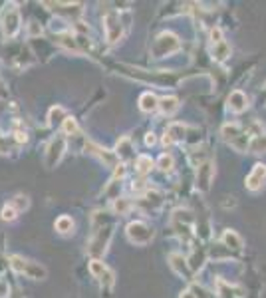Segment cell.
I'll return each mask as SVG.
<instances>
[{
  "label": "cell",
  "instance_id": "cell-1",
  "mask_svg": "<svg viewBox=\"0 0 266 298\" xmlns=\"http://www.w3.org/2000/svg\"><path fill=\"white\" fill-rule=\"evenodd\" d=\"M104 213H95L93 215V233L88 242V253L98 259L107 251V244L113 237V223L109 221V217H102Z\"/></svg>",
  "mask_w": 266,
  "mask_h": 298
},
{
  "label": "cell",
  "instance_id": "cell-2",
  "mask_svg": "<svg viewBox=\"0 0 266 298\" xmlns=\"http://www.w3.org/2000/svg\"><path fill=\"white\" fill-rule=\"evenodd\" d=\"M10 266L16 270L18 275H24V277H28V279H32V280H44L48 277L46 266H42L40 262L22 259V257H18V255L10 257Z\"/></svg>",
  "mask_w": 266,
  "mask_h": 298
},
{
  "label": "cell",
  "instance_id": "cell-3",
  "mask_svg": "<svg viewBox=\"0 0 266 298\" xmlns=\"http://www.w3.org/2000/svg\"><path fill=\"white\" fill-rule=\"evenodd\" d=\"M0 26H2V32H4V36L8 38V40L16 38V34L20 32V26H22L18 4L10 2V4L4 6V10L0 14Z\"/></svg>",
  "mask_w": 266,
  "mask_h": 298
},
{
  "label": "cell",
  "instance_id": "cell-4",
  "mask_svg": "<svg viewBox=\"0 0 266 298\" xmlns=\"http://www.w3.org/2000/svg\"><path fill=\"white\" fill-rule=\"evenodd\" d=\"M89 272L98 279L100 282V288H102V294H106V298L111 296V288H113V282H115V277H113V270L104 264L100 259H91L89 261Z\"/></svg>",
  "mask_w": 266,
  "mask_h": 298
},
{
  "label": "cell",
  "instance_id": "cell-5",
  "mask_svg": "<svg viewBox=\"0 0 266 298\" xmlns=\"http://www.w3.org/2000/svg\"><path fill=\"white\" fill-rule=\"evenodd\" d=\"M181 48V42L173 32H163L155 38L153 46H151V56L153 58H165L171 56L173 52H177Z\"/></svg>",
  "mask_w": 266,
  "mask_h": 298
},
{
  "label": "cell",
  "instance_id": "cell-6",
  "mask_svg": "<svg viewBox=\"0 0 266 298\" xmlns=\"http://www.w3.org/2000/svg\"><path fill=\"white\" fill-rule=\"evenodd\" d=\"M64 151H66V137L64 135H56L52 141L48 143V147H46L44 165L48 169H54L60 163V159L64 157Z\"/></svg>",
  "mask_w": 266,
  "mask_h": 298
},
{
  "label": "cell",
  "instance_id": "cell-7",
  "mask_svg": "<svg viewBox=\"0 0 266 298\" xmlns=\"http://www.w3.org/2000/svg\"><path fill=\"white\" fill-rule=\"evenodd\" d=\"M127 239L135 244H147L153 239V229L149 225H145L143 221H133L127 225Z\"/></svg>",
  "mask_w": 266,
  "mask_h": 298
},
{
  "label": "cell",
  "instance_id": "cell-8",
  "mask_svg": "<svg viewBox=\"0 0 266 298\" xmlns=\"http://www.w3.org/2000/svg\"><path fill=\"white\" fill-rule=\"evenodd\" d=\"M104 32H106V40L109 44L117 42L119 38L124 36V24L117 12H107L106 18H104Z\"/></svg>",
  "mask_w": 266,
  "mask_h": 298
},
{
  "label": "cell",
  "instance_id": "cell-9",
  "mask_svg": "<svg viewBox=\"0 0 266 298\" xmlns=\"http://www.w3.org/2000/svg\"><path fill=\"white\" fill-rule=\"evenodd\" d=\"M223 137H225L234 149H238V151H245L250 143V139L243 133V130H240L236 123H227V126H223Z\"/></svg>",
  "mask_w": 266,
  "mask_h": 298
},
{
  "label": "cell",
  "instance_id": "cell-10",
  "mask_svg": "<svg viewBox=\"0 0 266 298\" xmlns=\"http://www.w3.org/2000/svg\"><path fill=\"white\" fill-rule=\"evenodd\" d=\"M86 149H88L91 155H95L100 161H104L107 167H117V155H115V151H109V149L102 147L98 143H91V141L86 143Z\"/></svg>",
  "mask_w": 266,
  "mask_h": 298
},
{
  "label": "cell",
  "instance_id": "cell-11",
  "mask_svg": "<svg viewBox=\"0 0 266 298\" xmlns=\"http://www.w3.org/2000/svg\"><path fill=\"white\" fill-rule=\"evenodd\" d=\"M214 177V167L213 163H203L199 167V173H197V189L199 191H209L211 189V183H213Z\"/></svg>",
  "mask_w": 266,
  "mask_h": 298
},
{
  "label": "cell",
  "instance_id": "cell-12",
  "mask_svg": "<svg viewBox=\"0 0 266 298\" xmlns=\"http://www.w3.org/2000/svg\"><path fill=\"white\" fill-rule=\"evenodd\" d=\"M264 183H266V165L258 163V165H254L252 171L249 173V177H247V187H249L250 191H258V189H262Z\"/></svg>",
  "mask_w": 266,
  "mask_h": 298
},
{
  "label": "cell",
  "instance_id": "cell-13",
  "mask_svg": "<svg viewBox=\"0 0 266 298\" xmlns=\"http://www.w3.org/2000/svg\"><path fill=\"white\" fill-rule=\"evenodd\" d=\"M187 137V128L183 123H171L167 131H165V137H163V143L165 145H173V143H179Z\"/></svg>",
  "mask_w": 266,
  "mask_h": 298
},
{
  "label": "cell",
  "instance_id": "cell-14",
  "mask_svg": "<svg viewBox=\"0 0 266 298\" xmlns=\"http://www.w3.org/2000/svg\"><path fill=\"white\" fill-rule=\"evenodd\" d=\"M44 6H48L56 14H66V16H74L82 12V4H70V2H44Z\"/></svg>",
  "mask_w": 266,
  "mask_h": 298
},
{
  "label": "cell",
  "instance_id": "cell-15",
  "mask_svg": "<svg viewBox=\"0 0 266 298\" xmlns=\"http://www.w3.org/2000/svg\"><path fill=\"white\" fill-rule=\"evenodd\" d=\"M169 262H171V266H173V270L177 272L179 277H185L187 280H191V277H193V270L189 268V264H187V261L181 257V255H177V253H173L171 257H169Z\"/></svg>",
  "mask_w": 266,
  "mask_h": 298
},
{
  "label": "cell",
  "instance_id": "cell-16",
  "mask_svg": "<svg viewBox=\"0 0 266 298\" xmlns=\"http://www.w3.org/2000/svg\"><path fill=\"white\" fill-rule=\"evenodd\" d=\"M247 106H249V100H247V95L240 92V90H234V92L229 95V110L234 113H240L247 110Z\"/></svg>",
  "mask_w": 266,
  "mask_h": 298
},
{
  "label": "cell",
  "instance_id": "cell-17",
  "mask_svg": "<svg viewBox=\"0 0 266 298\" xmlns=\"http://www.w3.org/2000/svg\"><path fill=\"white\" fill-rule=\"evenodd\" d=\"M54 229H56V231H58L60 235L68 237V235H74L76 223H74V219H71L70 215H62V217H58V219H56V223H54Z\"/></svg>",
  "mask_w": 266,
  "mask_h": 298
},
{
  "label": "cell",
  "instance_id": "cell-18",
  "mask_svg": "<svg viewBox=\"0 0 266 298\" xmlns=\"http://www.w3.org/2000/svg\"><path fill=\"white\" fill-rule=\"evenodd\" d=\"M68 119V113H66V110L62 108V106H54V108H50V112H48V126L50 128H62V123Z\"/></svg>",
  "mask_w": 266,
  "mask_h": 298
},
{
  "label": "cell",
  "instance_id": "cell-19",
  "mask_svg": "<svg viewBox=\"0 0 266 298\" xmlns=\"http://www.w3.org/2000/svg\"><path fill=\"white\" fill-rule=\"evenodd\" d=\"M139 108H141V112L145 113H153L159 110V100L155 97V93L151 92H145L139 97Z\"/></svg>",
  "mask_w": 266,
  "mask_h": 298
},
{
  "label": "cell",
  "instance_id": "cell-20",
  "mask_svg": "<svg viewBox=\"0 0 266 298\" xmlns=\"http://www.w3.org/2000/svg\"><path fill=\"white\" fill-rule=\"evenodd\" d=\"M115 155H117L119 159H129V157L133 155V143H131L129 137H122V139L117 141V145H115Z\"/></svg>",
  "mask_w": 266,
  "mask_h": 298
},
{
  "label": "cell",
  "instance_id": "cell-21",
  "mask_svg": "<svg viewBox=\"0 0 266 298\" xmlns=\"http://www.w3.org/2000/svg\"><path fill=\"white\" fill-rule=\"evenodd\" d=\"M177 110H179V100L177 97L167 95V97L159 100V112L163 113V115H173Z\"/></svg>",
  "mask_w": 266,
  "mask_h": 298
},
{
  "label": "cell",
  "instance_id": "cell-22",
  "mask_svg": "<svg viewBox=\"0 0 266 298\" xmlns=\"http://www.w3.org/2000/svg\"><path fill=\"white\" fill-rule=\"evenodd\" d=\"M249 149L252 153H266V135L264 133H256L250 137Z\"/></svg>",
  "mask_w": 266,
  "mask_h": 298
},
{
  "label": "cell",
  "instance_id": "cell-23",
  "mask_svg": "<svg viewBox=\"0 0 266 298\" xmlns=\"http://www.w3.org/2000/svg\"><path fill=\"white\" fill-rule=\"evenodd\" d=\"M229 56H231V46H229L225 40L213 46V58H214V60L223 62V60H227Z\"/></svg>",
  "mask_w": 266,
  "mask_h": 298
},
{
  "label": "cell",
  "instance_id": "cell-24",
  "mask_svg": "<svg viewBox=\"0 0 266 298\" xmlns=\"http://www.w3.org/2000/svg\"><path fill=\"white\" fill-rule=\"evenodd\" d=\"M223 242H225L227 246H232V249H243V239H240L234 231H227V233L223 235Z\"/></svg>",
  "mask_w": 266,
  "mask_h": 298
},
{
  "label": "cell",
  "instance_id": "cell-25",
  "mask_svg": "<svg viewBox=\"0 0 266 298\" xmlns=\"http://www.w3.org/2000/svg\"><path fill=\"white\" fill-rule=\"evenodd\" d=\"M151 169H153V159H151L149 155H139V157H137V171H139L141 175H147Z\"/></svg>",
  "mask_w": 266,
  "mask_h": 298
},
{
  "label": "cell",
  "instance_id": "cell-26",
  "mask_svg": "<svg viewBox=\"0 0 266 298\" xmlns=\"http://www.w3.org/2000/svg\"><path fill=\"white\" fill-rule=\"evenodd\" d=\"M131 201L129 199H125V197H117L115 201H113V209H115V213L117 215H125L129 209H131Z\"/></svg>",
  "mask_w": 266,
  "mask_h": 298
},
{
  "label": "cell",
  "instance_id": "cell-27",
  "mask_svg": "<svg viewBox=\"0 0 266 298\" xmlns=\"http://www.w3.org/2000/svg\"><path fill=\"white\" fill-rule=\"evenodd\" d=\"M62 130L64 133H68V135H80V126H78V121L68 115V119L62 123Z\"/></svg>",
  "mask_w": 266,
  "mask_h": 298
},
{
  "label": "cell",
  "instance_id": "cell-28",
  "mask_svg": "<svg viewBox=\"0 0 266 298\" xmlns=\"http://www.w3.org/2000/svg\"><path fill=\"white\" fill-rule=\"evenodd\" d=\"M10 205L14 207L18 213H22V211H26V209L30 207V199H28L26 195H16V197L10 201Z\"/></svg>",
  "mask_w": 266,
  "mask_h": 298
},
{
  "label": "cell",
  "instance_id": "cell-29",
  "mask_svg": "<svg viewBox=\"0 0 266 298\" xmlns=\"http://www.w3.org/2000/svg\"><path fill=\"white\" fill-rule=\"evenodd\" d=\"M0 217H2V221H8V223H12V221H16L18 211L12 205H6V207H2V213H0Z\"/></svg>",
  "mask_w": 266,
  "mask_h": 298
},
{
  "label": "cell",
  "instance_id": "cell-30",
  "mask_svg": "<svg viewBox=\"0 0 266 298\" xmlns=\"http://www.w3.org/2000/svg\"><path fill=\"white\" fill-rule=\"evenodd\" d=\"M157 165H159L161 171H171L173 169V157L167 155V153H163L159 157V161H157Z\"/></svg>",
  "mask_w": 266,
  "mask_h": 298
},
{
  "label": "cell",
  "instance_id": "cell-31",
  "mask_svg": "<svg viewBox=\"0 0 266 298\" xmlns=\"http://www.w3.org/2000/svg\"><path fill=\"white\" fill-rule=\"evenodd\" d=\"M10 147H12V145H10V137H6V135L0 131V153H2V155H8V153H10Z\"/></svg>",
  "mask_w": 266,
  "mask_h": 298
},
{
  "label": "cell",
  "instance_id": "cell-32",
  "mask_svg": "<svg viewBox=\"0 0 266 298\" xmlns=\"http://www.w3.org/2000/svg\"><path fill=\"white\" fill-rule=\"evenodd\" d=\"M14 139H16L18 143H26V141H28V133L22 130H16L14 131Z\"/></svg>",
  "mask_w": 266,
  "mask_h": 298
},
{
  "label": "cell",
  "instance_id": "cell-33",
  "mask_svg": "<svg viewBox=\"0 0 266 298\" xmlns=\"http://www.w3.org/2000/svg\"><path fill=\"white\" fill-rule=\"evenodd\" d=\"M211 38H213V46L214 44H219V42H223V32H221V28H213V30H211Z\"/></svg>",
  "mask_w": 266,
  "mask_h": 298
},
{
  "label": "cell",
  "instance_id": "cell-34",
  "mask_svg": "<svg viewBox=\"0 0 266 298\" xmlns=\"http://www.w3.org/2000/svg\"><path fill=\"white\" fill-rule=\"evenodd\" d=\"M10 296V290H8V284H6V280L0 279V298H8Z\"/></svg>",
  "mask_w": 266,
  "mask_h": 298
},
{
  "label": "cell",
  "instance_id": "cell-35",
  "mask_svg": "<svg viewBox=\"0 0 266 298\" xmlns=\"http://www.w3.org/2000/svg\"><path fill=\"white\" fill-rule=\"evenodd\" d=\"M145 143H147V145H155V143H157V137H155V133H147V137H145Z\"/></svg>",
  "mask_w": 266,
  "mask_h": 298
},
{
  "label": "cell",
  "instance_id": "cell-36",
  "mask_svg": "<svg viewBox=\"0 0 266 298\" xmlns=\"http://www.w3.org/2000/svg\"><path fill=\"white\" fill-rule=\"evenodd\" d=\"M8 97V90H6V86H4V82L0 80V100H6Z\"/></svg>",
  "mask_w": 266,
  "mask_h": 298
},
{
  "label": "cell",
  "instance_id": "cell-37",
  "mask_svg": "<svg viewBox=\"0 0 266 298\" xmlns=\"http://www.w3.org/2000/svg\"><path fill=\"white\" fill-rule=\"evenodd\" d=\"M181 298H199V296H197V294H193L191 290H187V292H183V294H181Z\"/></svg>",
  "mask_w": 266,
  "mask_h": 298
}]
</instances>
